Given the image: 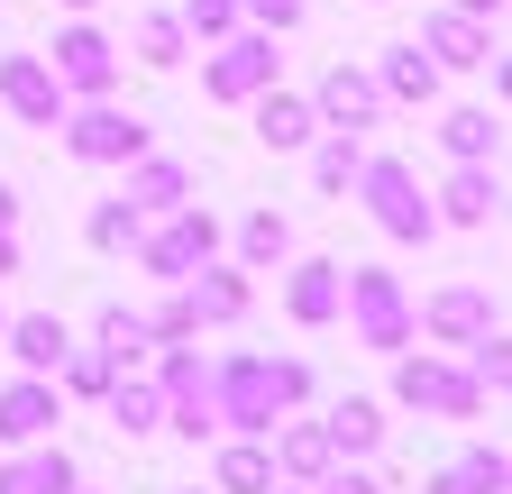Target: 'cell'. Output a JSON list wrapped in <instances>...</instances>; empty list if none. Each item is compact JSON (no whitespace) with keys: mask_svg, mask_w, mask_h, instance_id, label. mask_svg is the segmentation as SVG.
I'll return each mask as SVG.
<instances>
[{"mask_svg":"<svg viewBox=\"0 0 512 494\" xmlns=\"http://www.w3.org/2000/svg\"><path fill=\"white\" fill-rule=\"evenodd\" d=\"M247 110H256V138H266L275 156H293V147H311V129H320V119H311V101H302V92H275V83H266V92H256Z\"/></svg>","mask_w":512,"mask_h":494,"instance_id":"obj_14","label":"cell"},{"mask_svg":"<svg viewBox=\"0 0 512 494\" xmlns=\"http://www.w3.org/2000/svg\"><path fill=\"white\" fill-rule=\"evenodd\" d=\"M275 65H284L275 37H266V28H247V37H229L211 65H202V92H211V101H256V92L275 83Z\"/></svg>","mask_w":512,"mask_h":494,"instance_id":"obj_4","label":"cell"},{"mask_svg":"<svg viewBox=\"0 0 512 494\" xmlns=\"http://www.w3.org/2000/svg\"><path fill=\"white\" fill-rule=\"evenodd\" d=\"M55 129H64V147H74L83 165H128V156H147V119H138V110H110V101L55 119Z\"/></svg>","mask_w":512,"mask_h":494,"instance_id":"obj_3","label":"cell"},{"mask_svg":"<svg viewBox=\"0 0 512 494\" xmlns=\"http://www.w3.org/2000/svg\"><path fill=\"white\" fill-rule=\"evenodd\" d=\"M119 202L138 211V220H147V211H183V202H192V174H183L174 156H128V193H119Z\"/></svg>","mask_w":512,"mask_h":494,"instance_id":"obj_11","label":"cell"},{"mask_svg":"<svg viewBox=\"0 0 512 494\" xmlns=\"http://www.w3.org/2000/svg\"><path fill=\"white\" fill-rule=\"evenodd\" d=\"M320 430H330V449H357V458H366V449H375V440H384V412H375V403H357V394H348V403H339V412H330V421H320Z\"/></svg>","mask_w":512,"mask_h":494,"instance_id":"obj_26","label":"cell"},{"mask_svg":"<svg viewBox=\"0 0 512 494\" xmlns=\"http://www.w3.org/2000/svg\"><path fill=\"white\" fill-rule=\"evenodd\" d=\"M394 394L412 403V412H448V421H476V385H467V366H439V357H403L394 366Z\"/></svg>","mask_w":512,"mask_h":494,"instance_id":"obj_8","label":"cell"},{"mask_svg":"<svg viewBox=\"0 0 512 494\" xmlns=\"http://www.w3.org/2000/svg\"><path fill=\"white\" fill-rule=\"evenodd\" d=\"M0 101H10L28 129H55L64 119V83L46 74V55H0Z\"/></svg>","mask_w":512,"mask_h":494,"instance_id":"obj_10","label":"cell"},{"mask_svg":"<svg viewBox=\"0 0 512 494\" xmlns=\"http://www.w3.org/2000/svg\"><path fill=\"white\" fill-rule=\"evenodd\" d=\"M421 330H430V339H448V348H467V339H485V330H494V302H485L476 284H448L430 312H421Z\"/></svg>","mask_w":512,"mask_h":494,"instance_id":"obj_12","label":"cell"},{"mask_svg":"<svg viewBox=\"0 0 512 494\" xmlns=\"http://www.w3.org/2000/svg\"><path fill=\"white\" fill-rule=\"evenodd\" d=\"M320 494H384L375 476H320Z\"/></svg>","mask_w":512,"mask_h":494,"instance_id":"obj_35","label":"cell"},{"mask_svg":"<svg viewBox=\"0 0 512 494\" xmlns=\"http://www.w3.org/2000/svg\"><path fill=\"white\" fill-rule=\"evenodd\" d=\"M284 247H293L284 211H247V220H238V257H247V266H275Z\"/></svg>","mask_w":512,"mask_h":494,"instance_id":"obj_28","label":"cell"},{"mask_svg":"<svg viewBox=\"0 0 512 494\" xmlns=\"http://www.w3.org/2000/svg\"><path fill=\"white\" fill-rule=\"evenodd\" d=\"M311 119H320V129H348V138H357V129H375V119H384V92H375V74L339 55V65L320 74V92H311Z\"/></svg>","mask_w":512,"mask_h":494,"instance_id":"obj_9","label":"cell"},{"mask_svg":"<svg viewBox=\"0 0 512 494\" xmlns=\"http://www.w3.org/2000/svg\"><path fill=\"white\" fill-rule=\"evenodd\" d=\"M302 394H311V376H302L293 357H229L220 376H211V412L229 430H275V412L302 403Z\"/></svg>","mask_w":512,"mask_h":494,"instance_id":"obj_1","label":"cell"},{"mask_svg":"<svg viewBox=\"0 0 512 494\" xmlns=\"http://www.w3.org/2000/svg\"><path fill=\"white\" fill-rule=\"evenodd\" d=\"M330 430H284V449H275V467H293V476H330Z\"/></svg>","mask_w":512,"mask_h":494,"instance_id":"obj_32","label":"cell"},{"mask_svg":"<svg viewBox=\"0 0 512 494\" xmlns=\"http://www.w3.org/2000/svg\"><path fill=\"white\" fill-rule=\"evenodd\" d=\"M0 275H19V229H0Z\"/></svg>","mask_w":512,"mask_h":494,"instance_id":"obj_36","label":"cell"},{"mask_svg":"<svg viewBox=\"0 0 512 494\" xmlns=\"http://www.w3.org/2000/svg\"><path fill=\"white\" fill-rule=\"evenodd\" d=\"M0 339L19 348V366H28V376H55V366H64V348H74V330H64L55 312H28V321H0Z\"/></svg>","mask_w":512,"mask_h":494,"instance_id":"obj_15","label":"cell"},{"mask_svg":"<svg viewBox=\"0 0 512 494\" xmlns=\"http://www.w3.org/2000/svg\"><path fill=\"white\" fill-rule=\"evenodd\" d=\"M503 476H512V467H503V449H476V458H458V467H448L430 494H503Z\"/></svg>","mask_w":512,"mask_h":494,"instance_id":"obj_27","label":"cell"},{"mask_svg":"<svg viewBox=\"0 0 512 494\" xmlns=\"http://www.w3.org/2000/svg\"><path fill=\"white\" fill-rule=\"evenodd\" d=\"M339 284H348V275H339L330 257H311V266H293V284H284V302H293V321H311V330H320V321H339Z\"/></svg>","mask_w":512,"mask_h":494,"instance_id":"obj_18","label":"cell"},{"mask_svg":"<svg viewBox=\"0 0 512 494\" xmlns=\"http://www.w3.org/2000/svg\"><path fill=\"white\" fill-rule=\"evenodd\" d=\"M357 165H366V147H357L348 129L311 147V183H320V193H348V183H357Z\"/></svg>","mask_w":512,"mask_h":494,"instance_id":"obj_25","label":"cell"},{"mask_svg":"<svg viewBox=\"0 0 512 494\" xmlns=\"http://www.w3.org/2000/svg\"><path fill=\"white\" fill-rule=\"evenodd\" d=\"M494 202H503L494 165H458V174H448V193H439V220H458V229H485V220H494Z\"/></svg>","mask_w":512,"mask_h":494,"instance_id":"obj_16","label":"cell"},{"mask_svg":"<svg viewBox=\"0 0 512 494\" xmlns=\"http://www.w3.org/2000/svg\"><path fill=\"white\" fill-rule=\"evenodd\" d=\"M46 421H64V403H55L46 376H28V385L0 394V440H46Z\"/></svg>","mask_w":512,"mask_h":494,"instance_id":"obj_17","label":"cell"},{"mask_svg":"<svg viewBox=\"0 0 512 494\" xmlns=\"http://www.w3.org/2000/svg\"><path fill=\"white\" fill-rule=\"evenodd\" d=\"M110 421L128 430V440H147V430L165 421V394L156 385H110Z\"/></svg>","mask_w":512,"mask_h":494,"instance_id":"obj_29","label":"cell"},{"mask_svg":"<svg viewBox=\"0 0 512 494\" xmlns=\"http://www.w3.org/2000/svg\"><path fill=\"white\" fill-rule=\"evenodd\" d=\"M46 55H55L46 74H55L64 92H83V101H110V83H119V46H110L101 28H64Z\"/></svg>","mask_w":512,"mask_h":494,"instance_id":"obj_7","label":"cell"},{"mask_svg":"<svg viewBox=\"0 0 512 494\" xmlns=\"http://www.w3.org/2000/svg\"><path fill=\"white\" fill-rule=\"evenodd\" d=\"M183 302H192V321H238L247 312V284L229 266H202V275H183Z\"/></svg>","mask_w":512,"mask_h":494,"instance_id":"obj_20","label":"cell"},{"mask_svg":"<svg viewBox=\"0 0 512 494\" xmlns=\"http://www.w3.org/2000/svg\"><path fill=\"white\" fill-rule=\"evenodd\" d=\"M0 494H74V458H64V449H37L19 467H0Z\"/></svg>","mask_w":512,"mask_h":494,"instance_id":"obj_23","label":"cell"},{"mask_svg":"<svg viewBox=\"0 0 512 494\" xmlns=\"http://www.w3.org/2000/svg\"><path fill=\"white\" fill-rule=\"evenodd\" d=\"M421 55H430V65H494V37H485V19H467V10H439V19L421 28Z\"/></svg>","mask_w":512,"mask_h":494,"instance_id":"obj_13","label":"cell"},{"mask_svg":"<svg viewBox=\"0 0 512 494\" xmlns=\"http://www.w3.org/2000/svg\"><path fill=\"white\" fill-rule=\"evenodd\" d=\"M266 485H275V458H266V449L238 440V449L220 458V494H266Z\"/></svg>","mask_w":512,"mask_h":494,"instance_id":"obj_31","label":"cell"},{"mask_svg":"<svg viewBox=\"0 0 512 494\" xmlns=\"http://www.w3.org/2000/svg\"><path fill=\"white\" fill-rule=\"evenodd\" d=\"M439 147L458 156V165H494L503 129H494V110H448V129H439Z\"/></svg>","mask_w":512,"mask_h":494,"instance_id":"obj_21","label":"cell"},{"mask_svg":"<svg viewBox=\"0 0 512 494\" xmlns=\"http://www.w3.org/2000/svg\"><path fill=\"white\" fill-rule=\"evenodd\" d=\"M64 385H74V394H110V385H119V366H110L101 348H64Z\"/></svg>","mask_w":512,"mask_h":494,"instance_id":"obj_33","label":"cell"},{"mask_svg":"<svg viewBox=\"0 0 512 494\" xmlns=\"http://www.w3.org/2000/svg\"><path fill=\"white\" fill-rule=\"evenodd\" d=\"M156 348V330H147V312H128V302H110V312H101V357L119 366V376H128V366H138Z\"/></svg>","mask_w":512,"mask_h":494,"instance_id":"obj_22","label":"cell"},{"mask_svg":"<svg viewBox=\"0 0 512 494\" xmlns=\"http://www.w3.org/2000/svg\"><path fill=\"white\" fill-rule=\"evenodd\" d=\"M0 229H19V193H10V183H0Z\"/></svg>","mask_w":512,"mask_h":494,"instance_id":"obj_37","label":"cell"},{"mask_svg":"<svg viewBox=\"0 0 512 494\" xmlns=\"http://www.w3.org/2000/svg\"><path fill=\"white\" fill-rule=\"evenodd\" d=\"M64 10H92V0H64Z\"/></svg>","mask_w":512,"mask_h":494,"instance_id":"obj_38","label":"cell"},{"mask_svg":"<svg viewBox=\"0 0 512 494\" xmlns=\"http://www.w3.org/2000/svg\"><path fill=\"white\" fill-rule=\"evenodd\" d=\"M183 46H192V37H183V19H174V10H147V19H138V65L174 74V65H183Z\"/></svg>","mask_w":512,"mask_h":494,"instance_id":"obj_24","label":"cell"},{"mask_svg":"<svg viewBox=\"0 0 512 494\" xmlns=\"http://www.w3.org/2000/svg\"><path fill=\"white\" fill-rule=\"evenodd\" d=\"M211 247H220V220H211L202 202H183V211H174V229H156V238H138V257H147V275H165V284H183L192 266H211Z\"/></svg>","mask_w":512,"mask_h":494,"instance_id":"obj_5","label":"cell"},{"mask_svg":"<svg viewBox=\"0 0 512 494\" xmlns=\"http://www.w3.org/2000/svg\"><path fill=\"white\" fill-rule=\"evenodd\" d=\"M357 193H366V211H375L384 238H430V229H439V211L421 202V183H412L403 156H366V165H357Z\"/></svg>","mask_w":512,"mask_h":494,"instance_id":"obj_2","label":"cell"},{"mask_svg":"<svg viewBox=\"0 0 512 494\" xmlns=\"http://www.w3.org/2000/svg\"><path fill=\"white\" fill-rule=\"evenodd\" d=\"M467 385H476V394H503V385H512V357H503V330L467 339Z\"/></svg>","mask_w":512,"mask_h":494,"instance_id":"obj_30","label":"cell"},{"mask_svg":"<svg viewBox=\"0 0 512 494\" xmlns=\"http://www.w3.org/2000/svg\"><path fill=\"white\" fill-rule=\"evenodd\" d=\"M83 238H92V247H138V211H128V202L110 193V202L92 211V229H83Z\"/></svg>","mask_w":512,"mask_h":494,"instance_id":"obj_34","label":"cell"},{"mask_svg":"<svg viewBox=\"0 0 512 494\" xmlns=\"http://www.w3.org/2000/svg\"><path fill=\"white\" fill-rule=\"evenodd\" d=\"M375 92H384V101H430V92H439V65L421 55V37H412V46H384Z\"/></svg>","mask_w":512,"mask_h":494,"instance_id":"obj_19","label":"cell"},{"mask_svg":"<svg viewBox=\"0 0 512 494\" xmlns=\"http://www.w3.org/2000/svg\"><path fill=\"white\" fill-rule=\"evenodd\" d=\"M339 312H357L366 348H403V339H412V312H403V284H394V275H375V266H357V275L339 284Z\"/></svg>","mask_w":512,"mask_h":494,"instance_id":"obj_6","label":"cell"}]
</instances>
